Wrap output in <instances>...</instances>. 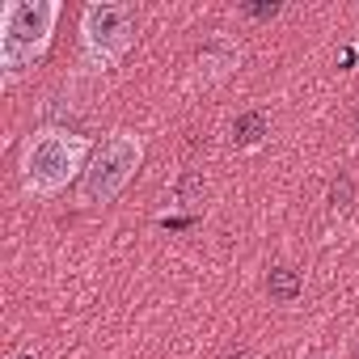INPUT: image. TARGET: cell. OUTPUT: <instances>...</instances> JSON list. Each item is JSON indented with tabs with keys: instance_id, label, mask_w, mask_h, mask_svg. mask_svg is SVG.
Wrapping results in <instances>:
<instances>
[{
	"instance_id": "7",
	"label": "cell",
	"mask_w": 359,
	"mask_h": 359,
	"mask_svg": "<svg viewBox=\"0 0 359 359\" xmlns=\"http://www.w3.org/2000/svg\"><path fill=\"white\" fill-rule=\"evenodd\" d=\"M18 359H39V355H30V351H26V355H18Z\"/></svg>"
},
{
	"instance_id": "2",
	"label": "cell",
	"mask_w": 359,
	"mask_h": 359,
	"mask_svg": "<svg viewBox=\"0 0 359 359\" xmlns=\"http://www.w3.org/2000/svg\"><path fill=\"white\" fill-rule=\"evenodd\" d=\"M55 22V0H5V9H0V68L9 76L34 68V60H43V51L51 47Z\"/></svg>"
},
{
	"instance_id": "3",
	"label": "cell",
	"mask_w": 359,
	"mask_h": 359,
	"mask_svg": "<svg viewBox=\"0 0 359 359\" xmlns=\"http://www.w3.org/2000/svg\"><path fill=\"white\" fill-rule=\"evenodd\" d=\"M140 165H144V140L131 135V131H110L93 148V156L81 173V199L93 203V208L114 203L127 191V182L135 177Z\"/></svg>"
},
{
	"instance_id": "4",
	"label": "cell",
	"mask_w": 359,
	"mask_h": 359,
	"mask_svg": "<svg viewBox=\"0 0 359 359\" xmlns=\"http://www.w3.org/2000/svg\"><path fill=\"white\" fill-rule=\"evenodd\" d=\"M135 43V9L118 0H93L81 13V47L93 68H114Z\"/></svg>"
},
{
	"instance_id": "1",
	"label": "cell",
	"mask_w": 359,
	"mask_h": 359,
	"mask_svg": "<svg viewBox=\"0 0 359 359\" xmlns=\"http://www.w3.org/2000/svg\"><path fill=\"white\" fill-rule=\"evenodd\" d=\"M85 156H93L89 140L64 127H39L22 148V187L34 199L60 195L76 173H85Z\"/></svg>"
},
{
	"instance_id": "6",
	"label": "cell",
	"mask_w": 359,
	"mask_h": 359,
	"mask_svg": "<svg viewBox=\"0 0 359 359\" xmlns=\"http://www.w3.org/2000/svg\"><path fill=\"white\" fill-rule=\"evenodd\" d=\"M266 287H271V296H275V300H283V304H287V300H296V296H300V275H296L292 266H275V271H271V279H266Z\"/></svg>"
},
{
	"instance_id": "5",
	"label": "cell",
	"mask_w": 359,
	"mask_h": 359,
	"mask_svg": "<svg viewBox=\"0 0 359 359\" xmlns=\"http://www.w3.org/2000/svg\"><path fill=\"white\" fill-rule=\"evenodd\" d=\"M262 135H266V114H258V110H250V114H241V118L233 123V140H237L241 148L262 144Z\"/></svg>"
}]
</instances>
